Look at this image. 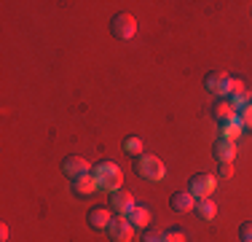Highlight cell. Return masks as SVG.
Returning <instances> with one entry per match:
<instances>
[{"label":"cell","mask_w":252,"mask_h":242,"mask_svg":"<svg viewBox=\"0 0 252 242\" xmlns=\"http://www.w3.org/2000/svg\"><path fill=\"white\" fill-rule=\"evenodd\" d=\"M94 178H97V186L102 191H118L121 189V180H124V175H121V169H118V164L116 161H99L97 167H94Z\"/></svg>","instance_id":"cell-1"},{"label":"cell","mask_w":252,"mask_h":242,"mask_svg":"<svg viewBox=\"0 0 252 242\" xmlns=\"http://www.w3.org/2000/svg\"><path fill=\"white\" fill-rule=\"evenodd\" d=\"M134 172L140 175V178L145 180H161L164 178V161L158 159V156H148V154H140L134 159Z\"/></svg>","instance_id":"cell-2"},{"label":"cell","mask_w":252,"mask_h":242,"mask_svg":"<svg viewBox=\"0 0 252 242\" xmlns=\"http://www.w3.org/2000/svg\"><path fill=\"white\" fill-rule=\"evenodd\" d=\"M233 81H236V78H231L228 73L215 70V73H209V76L204 78V89H207L209 94H215V97H220V100H225L228 94H233Z\"/></svg>","instance_id":"cell-3"},{"label":"cell","mask_w":252,"mask_h":242,"mask_svg":"<svg viewBox=\"0 0 252 242\" xmlns=\"http://www.w3.org/2000/svg\"><path fill=\"white\" fill-rule=\"evenodd\" d=\"M110 30L118 40H129L137 33V19L131 14H126V11H121V14H116L110 19Z\"/></svg>","instance_id":"cell-4"},{"label":"cell","mask_w":252,"mask_h":242,"mask_svg":"<svg viewBox=\"0 0 252 242\" xmlns=\"http://www.w3.org/2000/svg\"><path fill=\"white\" fill-rule=\"evenodd\" d=\"M107 234H110L113 242H131V237H134V226L126 221V215H116L110 221V226H107Z\"/></svg>","instance_id":"cell-5"},{"label":"cell","mask_w":252,"mask_h":242,"mask_svg":"<svg viewBox=\"0 0 252 242\" xmlns=\"http://www.w3.org/2000/svg\"><path fill=\"white\" fill-rule=\"evenodd\" d=\"M188 191L193 194L196 199H209V194L215 191V178H212V175H207V172L193 175V178H190Z\"/></svg>","instance_id":"cell-6"},{"label":"cell","mask_w":252,"mask_h":242,"mask_svg":"<svg viewBox=\"0 0 252 242\" xmlns=\"http://www.w3.org/2000/svg\"><path fill=\"white\" fill-rule=\"evenodd\" d=\"M89 169H92L89 161L83 159V156H78V154H70L67 159L62 161V172L67 175V178H73V180L81 178V175H89Z\"/></svg>","instance_id":"cell-7"},{"label":"cell","mask_w":252,"mask_h":242,"mask_svg":"<svg viewBox=\"0 0 252 242\" xmlns=\"http://www.w3.org/2000/svg\"><path fill=\"white\" fill-rule=\"evenodd\" d=\"M86 221L92 229H97V232H107V226H110L113 215H110V207H102V204H97V207H92L86 213Z\"/></svg>","instance_id":"cell-8"},{"label":"cell","mask_w":252,"mask_h":242,"mask_svg":"<svg viewBox=\"0 0 252 242\" xmlns=\"http://www.w3.org/2000/svg\"><path fill=\"white\" fill-rule=\"evenodd\" d=\"M131 207H134V197H131V191L118 189V191L110 194V210H116L118 215H126Z\"/></svg>","instance_id":"cell-9"},{"label":"cell","mask_w":252,"mask_h":242,"mask_svg":"<svg viewBox=\"0 0 252 242\" xmlns=\"http://www.w3.org/2000/svg\"><path fill=\"white\" fill-rule=\"evenodd\" d=\"M169 204H172L175 213H190V210L196 207V197L190 191H175L169 199Z\"/></svg>","instance_id":"cell-10"},{"label":"cell","mask_w":252,"mask_h":242,"mask_svg":"<svg viewBox=\"0 0 252 242\" xmlns=\"http://www.w3.org/2000/svg\"><path fill=\"white\" fill-rule=\"evenodd\" d=\"M126 221H129L134 229H148V226H151V221H153V215H151V210H148V207L134 204V207L126 213Z\"/></svg>","instance_id":"cell-11"},{"label":"cell","mask_w":252,"mask_h":242,"mask_svg":"<svg viewBox=\"0 0 252 242\" xmlns=\"http://www.w3.org/2000/svg\"><path fill=\"white\" fill-rule=\"evenodd\" d=\"M212 154L218 156L220 164H223V161H233V156H236V143H233V140H223V137H220V140L215 143Z\"/></svg>","instance_id":"cell-12"},{"label":"cell","mask_w":252,"mask_h":242,"mask_svg":"<svg viewBox=\"0 0 252 242\" xmlns=\"http://www.w3.org/2000/svg\"><path fill=\"white\" fill-rule=\"evenodd\" d=\"M97 189H99V186H97V178H94L92 172H89V175H81V178L73 180V191L81 194V197H89V194H94Z\"/></svg>","instance_id":"cell-13"},{"label":"cell","mask_w":252,"mask_h":242,"mask_svg":"<svg viewBox=\"0 0 252 242\" xmlns=\"http://www.w3.org/2000/svg\"><path fill=\"white\" fill-rule=\"evenodd\" d=\"M212 116L220 121V124H223V121H228V119H236L239 113L233 111V105H231V100H218L212 105Z\"/></svg>","instance_id":"cell-14"},{"label":"cell","mask_w":252,"mask_h":242,"mask_svg":"<svg viewBox=\"0 0 252 242\" xmlns=\"http://www.w3.org/2000/svg\"><path fill=\"white\" fill-rule=\"evenodd\" d=\"M242 121H239V116L236 119H228V121H223L220 124V135H223V140H236L239 135H242Z\"/></svg>","instance_id":"cell-15"},{"label":"cell","mask_w":252,"mask_h":242,"mask_svg":"<svg viewBox=\"0 0 252 242\" xmlns=\"http://www.w3.org/2000/svg\"><path fill=\"white\" fill-rule=\"evenodd\" d=\"M196 213H199L204 221H212V218L218 215V204H215L212 199H199V202H196Z\"/></svg>","instance_id":"cell-16"},{"label":"cell","mask_w":252,"mask_h":242,"mask_svg":"<svg viewBox=\"0 0 252 242\" xmlns=\"http://www.w3.org/2000/svg\"><path fill=\"white\" fill-rule=\"evenodd\" d=\"M124 151H126V154H131V156L137 159V156L142 154V143H140V137H126V140H124Z\"/></svg>","instance_id":"cell-17"},{"label":"cell","mask_w":252,"mask_h":242,"mask_svg":"<svg viewBox=\"0 0 252 242\" xmlns=\"http://www.w3.org/2000/svg\"><path fill=\"white\" fill-rule=\"evenodd\" d=\"M252 102V94L247 92V94H231V105H233V111H244V108H247Z\"/></svg>","instance_id":"cell-18"},{"label":"cell","mask_w":252,"mask_h":242,"mask_svg":"<svg viewBox=\"0 0 252 242\" xmlns=\"http://www.w3.org/2000/svg\"><path fill=\"white\" fill-rule=\"evenodd\" d=\"M142 242H166V240H164V232H158V229H145Z\"/></svg>","instance_id":"cell-19"},{"label":"cell","mask_w":252,"mask_h":242,"mask_svg":"<svg viewBox=\"0 0 252 242\" xmlns=\"http://www.w3.org/2000/svg\"><path fill=\"white\" fill-rule=\"evenodd\" d=\"M239 121H242L244 129H252V102L244 108V111H239Z\"/></svg>","instance_id":"cell-20"},{"label":"cell","mask_w":252,"mask_h":242,"mask_svg":"<svg viewBox=\"0 0 252 242\" xmlns=\"http://www.w3.org/2000/svg\"><path fill=\"white\" fill-rule=\"evenodd\" d=\"M164 240H166V242H188L180 229H166V232H164Z\"/></svg>","instance_id":"cell-21"},{"label":"cell","mask_w":252,"mask_h":242,"mask_svg":"<svg viewBox=\"0 0 252 242\" xmlns=\"http://www.w3.org/2000/svg\"><path fill=\"white\" fill-rule=\"evenodd\" d=\"M239 237H242V242H252V221L242 223V229H239Z\"/></svg>","instance_id":"cell-22"},{"label":"cell","mask_w":252,"mask_h":242,"mask_svg":"<svg viewBox=\"0 0 252 242\" xmlns=\"http://www.w3.org/2000/svg\"><path fill=\"white\" fill-rule=\"evenodd\" d=\"M220 178H233V161H223L220 164Z\"/></svg>","instance_id":"cell-23"},{"label":"cell","mask_w":252,"mask_h":242,"mask_svg":"<svg viewBox=\"0 0 252 242\" xmlns=\"http://www.w3.org/2000/svg\"><path fill=\"white\" fill-rule=\"evenodd\" d=\"M233 94H247V89H244V83L239 81V78L233 81Z\"/></svg>","instance_id":"cell-24"},{"label":"cell","mask_w":252,"mask_h":242,"mask_svg":"<svg viewBox=\"0 0 252 242\" xmlns=\"http://www.w3.org/2000/svg\"><path fill=\"white\" fill-rule=\"evenodd\" d=\"M0 240H8V226H5V223H3V226H0Z\"/></svg>","instance_id":"cell-25"}]
</instances>
